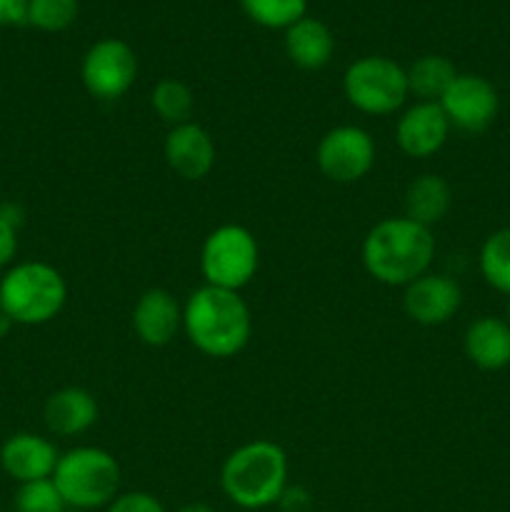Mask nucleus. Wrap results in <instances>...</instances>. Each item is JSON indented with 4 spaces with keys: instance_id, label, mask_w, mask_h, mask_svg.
Segmentation results:
<instances>
[{
    "instance_id": "1",
    "label": "nucleus",
    "mask_w": 510,
    "mask_h": 512,
    "mask_svg": "<svg viewBox=\"0 0 510 512\" xmlns=\"http://www.w3.org/2000/svg\"><path fill=\"white\" fill-rule=\"evenodd\" d=\"M360 255L370 278L390 288H405L430 273L435 258L433 230L405 215L385 218L368 230Z\"/></svg>"
},
{
    "instance_id": "2",
    "label": "nucleus",
    "mask_w": 510,
    "mask_h": 512,
    "mask_svg": "<svg viewBox=\"0 0 510 512\" xmlns=\"http://www.w3.org/2000/svg\"><path fill=\"white\" fill-rule=\"evenodd\" d=\"M183 333L208 358H235L253 335V318L238 290L203 285L185 300Z\"/></svg>"
},
{
    "instance_id": "3",
    "label": "nucleus",
    "mask_w": 510,
    "mask_h": 512,
    "mask_svg": "<svg viewBox=\"0 0 510 512\" xmlns=\"http://www.w3.org/2000/svg\"><path fill=\"white\" fill-rule=\"evenodd\" d=\"M288 470V455L278 443L250 440L225 458L220 488L240 510L273 508L288 488Z\"/></svg>"
},
{
    "instance_id": "4",
    "label": "nucleus",
    "mask_w": 510,
    "mask_h": 512,
    "mask_svg": "<svg viewBox=\"0 0 510 512\" xmlns=\"http://www.w3.org/2000/svg\"><path fill=\"white\" fill-rule=\"evenodd\" d=\"M68 300V283L55 265L25 260L0 278V313L13 325H45L58 318Z\"/></svg>"
},
{
    "instance_id": "5",
    "label": "nucleus",
    "mask_w": 510,
    "mask_h": 512,
    "mask_svg": "<svg viewBox=\"0 0 510 512\" xmlns=\"http://www.w3.org/2000/svg\"><path fill=\"white\" fill-rule=\"evenodd\" d=\"M120 463L113 453L93 445L60 453L53 483L70 510H103L120 495Z\"/></svg>"
},
{
    "instance_id": "6",
    "label": "nucleus",
    "mask_w": 510,
    "mask_h": 512,
    "mask_svg": "<svg viewBox=\"0 0 510 512\" xmlns=\"http://www.w3.org/2000/svg\"><path fill=\"white\" fill-rule=\"evenodd\" d=\"M260 268V248L245 225L225 223L210 230L200 248V273L205 285L243 290Z\"/></svg>"
},
{
    "instance_id": "7",
    "label": "nucleus",
    "mask_w": 510,
    "mask_h": 512,
    "mask_svg": "<svg viewBox=\"0 0 510 512\" xmlns=\"http://www.w3.org/2000/svg\"><path fill=\"white\" fill-rule=\"evenodd\" d=\"M348 103L365 115H390L408 100V75L403 65L385 55H365L343 75Z\"/></svg>"
},
{
    "instance_id": "8",
    "label": "nucleus",
    "mask_w": 510,
    "mask_h": 512,
    "mask_svg": "<svg viewBox=\"0 0 510 512\" xmlns=\"http://www.w3.org/2000/svg\"><path fill=\"white\" fill-rule=\"evenodd\" d=\"M80 78L85 90L95 100L113 103L120 100L138 78V55L125 40L103 38L85 53L80 65Z\"/></svg>"
},
{
    "instance_id": "9",
    "label": "nucleus",
    "mask_w": 510,
    "mask_h": 512,
    "mask_svg": "<svg viewBox=\"0 0 510 512\" xmlns=\"http://www.w3.org/2000/svg\"><path fill=\"white\" fill-rule=\"evenodd\" d=\"M315 163L330 183H358L375 165L373 135L358 125L330 128L315 148Z\"/></svg>"
},
{
    "instance_id": "10",
    "label": "nucleus",
    "mask_w": 510,
    "mask_h": 512,
    "mask_svg": "<svg viewBox=\"0 0 510 512\" xmlns=\"http://www.w3.org/2000/svg\"><path fill=\"white\" fill-rule=\"evenodd\" d=\"M450 128L463 133H483L495 123L500 113V95L488 78L475 73H458L445 95L440 98Z\"/></svg>"
},
{
    "instance_id": "11",
    "label": "nucleus",
    "mask_w": 510,
    "mask_h": 512,
    "mask_svg": "<svg viewBox=\"0 0 510 512\" xmlns=\"http://www.w3.org/2000/svg\"><path fill=\"white\" fill-rule=\"evenodd\" d=\"M463 305V290L458 280L443 273H425L410 285H405L403 310L413 323L435 328L455 318Z\"/></svg>"
},
{
    "instance_id": "12",
    "label": "nucleus",
    "mask_w": 510,
    "mask_h": 512,
    "mask_svg": "<svg viewBox=\"0 0 510 512\" xmlns=\"http://www.w3.org/2000/svg\"><path fill=\"white\" fill-rule=\"evenodd\" d=\"M450 123L440 103H415L395 125V143L408 158H433L448 143Z\"/></svg>"
},
{
    "instance_id": "13",
    "label": "nucleus",
    "mask_w": 510,
    "mask_h": 512,
    "mask_svg": "<svg viewBox=\"0 0 510 512\" xmlns=\"http://www.w3.org/2000/svg\"><path fill=\"white\" fill-rule=\"evenodd\" d=\"M168 168L183 180H203L215 168V143L208 130L198 123H183L168 130L163 145Z\"/></svg>"
},
{
    "instance_id": "14",
    "label": "nucleus",
    "mask_w": 510,
    "mask_h": 512,
    "mask_svg": "<svg viewBox=\"0 0 510 512\" xmlns=\"http://www.w3.org/2000/svg\"><path fill=\"white\" fill-rule=\"evenodd\" d=\"M60 453L55 443L35 433H15L0 448V468L15 483H35L53 478Z\"/></svg>"
},
{
    "instance_id": "15",
    "label": "nucleus",
    "mask_w": 510,
    "mask_h": 512,
    "mask_svg": "<svg viewBox=\"0 0 510 512\" xmlns=\"http://www.w3.org/2000/svg\"><path fill=\"white\" fill-rule=\"evenodd\" d=\"M133 330L140 343L165 348L183 330V308L168 290H145L133 308Z\"/></svg>"
},
{
    "instance_id": "16",
    "label": "nucleus",
    "mask_w": 510,
    "mask_h": 512,
    "mask_svg": "<svg viewBox=\"0 0 510 512\" xmlns=\"http://www.w3.org/2000/svg\"><path fill=\"white\" fill-rule=\"evenodd\" d=\"M98 400L85 388H60L45 400L43 420L45 428L60 438H75L83 435L98 423Z\"/></svg>"
},
{
    "instance_id": "17",
    "label": "nucleus",
    "mask_w": 510,
    "mask_h": 512,
    "mask_svg": "<svg viewBox=\"0 0 510 512\" xmlns=\"http://www.w3.org/2000/svg\"><path fill=\"white\" fill-rule=\"evenodd\" d=\"M463 350L475 368L498 373L510 365V323L495 315L473 320L465 330Z\"/></svg>"
},
{
    "instance_id": "18",
    "label": "nucleus",
    "mask_w": 510,
    "mask_h": 512,
    "mask_svg": "<svg viewBox=\"0 0 510 512\" xmlns=\"http://www.w3.org/2000/svg\"><path fill=\"white\" fill-rule=\"evenodd\" d=\"M335 38L328 25L318 18H300L285 30V53L290 63L303 70H320L330 63Z\"/></svg>"
},
{
    "instance_id": "19",
    "label": "nucleus",
    "mask_w": 510,
    "mask_h": 512,
    "mask_svg": "<svg viewBox=\"0 0 510 512\" xmlns=\"http://www.w3.org/2000/svg\"><path fill=\"white\" fill-rule=\"evenodd\" d=\"M403 205H405V218L415 220V223L433 230V225H438L440 220L450 213V205H453V190H450L448 180L440 178V175L423 173L408 185Z\"/></svg>"
},
{
    "instance_id": "20",
    "label": "nucleus",
    "mask_w": 510,
    "mask_h": 512,
    "mask_svg": "<svg viewBox=\"0 0 510 512\" xmlns=\"http://www.w3.org/2000/svg\"><path fill=\"white\" fill-rule=\"evenodd\" d=\"M408 90L418 98V103H440L445 90L458 78L453 60L445 55H423L408 70Z\"/></svg>"
},
{
    "instance_id": "21",
    "label": "nucleus",
    "mask_w": 510,
    "mask_h": 512,
    "mask_svg": "<svg viewBox=\"0 0 510 512\" xmlns=\"http://www.w3.org/2000/svg\"><path fill=\"white\" fill-rule=\"evenodd\" d=\"M478 268L485 283L498 293L510 295V228L490 233L480 245Z\"/></svg>"
},
{
    "instance_id": "22",
    "label": "nucleus",
    "mask_w": 510,
    "mask_h": 512,
    "mask_svg": "<svg viewBox=\"0 0 510 512\" xmlns=\"http://www.w3.org/2000/svg\"><path fill=\"white\" fill-rule=\"evenodd\" d=\"M150 105H153L155 115H158L163 123H168L170 128H175V125L190 123V118H193L195 98L183 80L163 78L158 85H155L153 93H150Z\"/></svg>"
},
{
    "instance_id": "23",
    "label": "nucleus",
    "mask_w": 510,
    "mask_h": 512,
    "mask_svg": "<svg viewBox=\"0 0 510 512\" xmlns=\"http://www.w3.org/2000/svg\"><path fill=\"white\" fill-rule=\"evenodd\" d=\"M245 15L263 28H283L305 18L308 0H240Z\"/></svg>"
},
{
    "instance_id": "24",
    "label": "nucleus",
    "mask_w": 510,
    "mask_h": 512,
    "mask_svg": "<svg viewBox=\"0 0 510 512\" xmlns=\"http://www.w3.org/2000/svg\"><path fill=\"white\" fill-rule=\"evenodd\" d=\"M75 20H78V0H30L25 23L45 33H60L68 30Z\"/></svg>"
},
{
    "instance_id": "25",
    "label": "nucleus",
    "mask_w": 510,
    "mask_h": 512,
    "mask_svg": "<svg viewBox=\"0 0 510 512\" xmlns=\"http://www.w3.org/2000/svg\"><path fill=\"white\" fill-rule=\"evenodd\" d=\"M15 512H65L63 495L55 488L53 478L35 480V483H23L18 485V493H15Z\"/></svg>"
},
{
    "instance_id": "26",
    "label": "nucleus",
    "mask_w": 510,
    "mask_h": 512,
    "mask_svg": "<svg viewBox=\"0 0 510 512\" xmlns=\"http://www.w3.org/2000/svg\"><path fill=\"white\" fill-rule=\"evenodd\" d=\"M105 512H168L165 505L160 503L155 495L145 493V490H130V493H120L113 503L105 508Z\"/></svg>"
},
{
    "instance_id": "27",
    "label": "nucleus",
    "mask_w": 510,
    "mask_h": 512,
    "mask_svg": "<svg viewBox=\"0 0 510 512\" xmlns=\"http://www.w3.org/2000/svg\"><path fill=\"white\" fill-rule=\"evenodd\" d=\"M280 512H310L313 510V495L303 485H288L278 500Z\"/></svg>"
},
{
    "instance_id": "28",
    "label": "nucleus",
    "mask_w": 510,
    "mask_h": 512,
    "mask_svg": "<svg viewBox=\"0 0 510 512\" xmlns=\"http://www.w3.org/2000/svg\"><path fill=\"white\" fill-rule=\"evenodd\" d=\"M18 255V228L0 218V270L10 268Z\"/></svg>"
},
{
    "instance_id": "29",
    "label": "nucleus",
    "mask_w": 510,
    "mask_h": 512,
    "mask_svg": "<svg viewBox=\"0 0 510 512\" xmlns=\"http://www.w3.org/2000/svg\"><path fill=\"white\" fill-rule=\"evenodd\" d=\"M30 0H0V28L5 25H20L28 18Z\"/></svg>"
},
{
    "instance_id": "30",
    "label": "nucleus",
    "mask_w": 510,
    "mask_h": 512,
    "mask_svg": "<svg viewBox=\"0 0 510 512\" xmlns=\"http://www.w3.org/2000/svg\"><path fill=\"white\" fill-rule=\"evenodd\" d=\"M175 512H215V510L210 508V505H205V503H188V505H183V508L175 510Z\"/></svg>"
},
{
    "instance_id": "31",
    "label": "nucleus",
    "mask_w": 510,
    "mask_h": 512,
    "mask_svg": "<svg viewBox=\"0 0 510 512\" xmlns=\"http://www.w3.org/2000/svg\"><path fill=\"white\" fill-rule=\"evenodd\" d=\"M10 328H13V320H10L5 313H0V338H5Z\"/></svg>"
},
{
    "instance_id": "32",
    "label": "nucleus",
    "mask_w": 510,
    "mask_h": 512,
    "mask_svg": "<svg viewBox=\"0 0 510 512\" xmlns=\"http://www.w3.org/2000/svg\"><path fill=\"white\" fill-rule=\"evenodd\" d=\"M510 323V295H508V318H505Z\"/></svg>"
},
{
    "instance_id": "33",
    "label": "nucleus",
    "mask_w": 510,
    "mask_h": 512,
    "mask_svg": "<svg viewBox=\"0 0 510 512\" xmlns=\"http://www.w3.org/2000/svg\"><path fill=\"white\" fill-rule=\"evenodd\" d=\"M65 512H83V510H70V508H68Z\"/></svg>"
}]
</instances>
